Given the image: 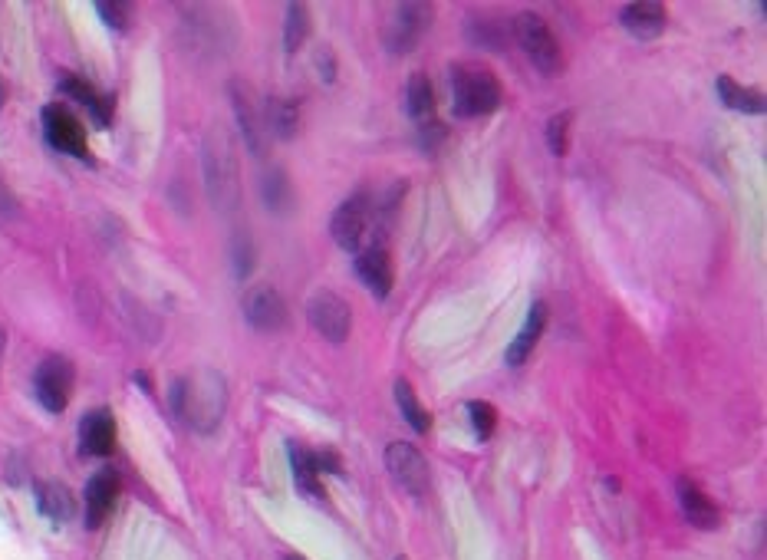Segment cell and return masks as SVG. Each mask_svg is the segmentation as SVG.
Segmentation results:
<instances>
[{"label":"cell","mask_w":767,"mask_h":560,"mask_svg":"<svg viewBox=\"0 0 767 560\" xmlns=\"http://www.w3.org/2000/svg\"><path fill=\"white\" fill-rule=\"evenodd\" d=\"M228 409V383L214 369L182 376L172 383V412L195 432H214Z\"/></svg>","instance_id":"1"},{"label":"cell","mask_w":767,"mask_h":560,"mask_svg":"<svg viewBox=\"0 0 767 560\" xmlns=\"http://www.w3.org/2000/svg\"><path fill=\"white\" fill-rule=\"evenodd\" d=\"M201 172H205V192L218 211H234L241 205V168L238 149L224 122H214L201 142Z\"/></svg>","instance_id":"2"},{"label":"cell","mask_w":767,"mask_h":560,"mask_svg":"<svg viewBox=\"0 0 767 560\" xmlns=\"http://www.w3.org/2000/svg\"><path fill=\"white\" fill-rule=\"evenodd\" d=\"M451 99H455V112L461 119L491 116L501 106L504 89L488 66L478 63H458L451 70Z\"/></svg>","instance_id":"3"},{"label":"cell","mask_w":767,"mask_h":560,"mask_svg":"<svg viewBox=\"0 0 767 560\" xmlns=\"http://www.w3.org/2000/svg\"><path fill=\"white\" fill-rule=\"evenodd\" d=\"M514 37L527 53V60L537 66L544 76H557L563 70V50L550 27L534 14H521L514 20Z\"/></svg>","instance_id":"4"},{"label":"cell","mask_w":767,"mask_h":560,"mask_svg":"<svg viewBox=\"0 0 767 560\" xmlns=\"http://www.w3.org/2000/svg\"><path fill=\"white\" fill-rule=\"evenodd\" d=\"M386 468L392 481H396L402 491H409L412 498H425L428 491H432V472H428L425 455L415 445L392 442L386 448Z\"/></svg>","instance_id":"5"},{"label":"cell","mask_w":767,"mask_h":560,"mask_svg":"<svg viewBox=\"0 0 767 560\" xmlns=\"http://www.w3.org/2000/svg\"><path fill=\"white\" fill-rule=\"evenodd\" d=\"M73 383H76V369L66 356H47V360L40 363L37 376H33V389H37L40 406L47 412H63L70 406Z\"/></svg>","instance_id":"6"},{"label":"cell","mask_w":767,"mask_h":560,"mask_svg":"<svg viewBox=\"0 0 767 560\" xmlns=\"http://www.w3.org/2000/svg\"><path fill=\"white\" fill-rule=\"evenodd\" d=\"M307 317L313 323V330L326 336L330 343H343L349 330H353V310H349L346 300L340 294H333V290H320V294L310 297Z\"/></svg>","instance_id":"7"},{"label":"cell","mask_w":767,"mask_h":560,"mask_svg":"<svg viewBox=\"0 0 767 560\" xmlns=\"http://www.w3.org/2000/svg\"><path fill=\"white\" fill-rule=\"evenodd\" d=\"M435 10L428 4H399L392 7V20L386 27V47L392 53H409L415 43L425 37L428 24H432Z\"/></svg>","instance_id":"8"},{"label":"cell","mask_w":767,"mask_h":560,"mask_svg":"<svg viewBox=\"0 0 767 560\" xmlns=\"http://www.w3.org/2000/svg\"><path fill=\"white\" fill-rule=\"evenodd\" d=\"M43 132H47V142L53 145V149H60L66 155H76V159H89L86 132L80 126V119H76L66 106L53 103V106L43 109Z\"/></svg>","instance_id":"9"},{"label":"cell","mask_w":767,"mask_h":560,"mask_svg":"<svg viewBox=\"0 0 767 560\" xmlns=\"http://www.w3.org/2000/svg\"><path fill=\"white\" fill-rule=\"evenodd\" d=\"M244 317L261 333L284 330L287 327V304H284V297H280V290H274L270 284L251 287L244 297Z\"/></svg>","instance_id":"10"},{"label":"cell","mask_w":767,"mask_h":560,"mask_svg":"<svg viewBox=\"0 0 767 560\" xmlns=\"http://www.w3.org/2000/svg\"><path fill=\"white\" fill-rule=\"evenodd\" d=\"M366 224H369V201L366 195L346 198L340 208L333 211L330 234L343 251H359V244L366 238Z\"/></svg>","instance_id":"11"},{"label":"cell","mask_w":767,"mask_h":560,"mask_svg":"<svg viewBox=\"0 0 767 560\" xmlns=\"http://www.w3.org/2000/svg\"><path fill=\"white\" fill-rule=\"evenodd\" d=\"M228 93H231L234 116H238V129H241V136H244V142H247V149H251L254 155H264V152H267L264 122H261V112H257L251 86H244L241 80H234V83L228 86Z\"/></svg>","instance_id":"12"},{"label":"cell","mask_w":767,"mask_h":560,"mask_svg":"<svg viewBox=\"0 0 767 560\" xmlns=\"http://www.w3.org/2000/svg\"><path fill=\"white\" fill-rule=\"evenodd\" d=\"M119 498V472L103 468L86 485V528H103Z\"/></svg>","instance_id":"13"},{"label":"cell","mask_w":767,"mask_h":560,"mask_svg":"<svg viewBox=\"0 0 767 560\" xmlns=\"http://www.w3.org/2000/svg\"><path fill=\"white\" fill-rule=\"evenodd\" d=\"M356 274L359 280L369 287L372 297L386 300L389 290H392V280H396V271H392V257L386 248H379V244H372V248L359 251L356 257Z\"/></svg>","instance_id":"14"},{"label":"cell","mask_w":767,"mask_h":560,"mask_svg":"<svg viewBox=\"0 0 767 560\" xmlns=\"http://www.w3.org/2000/svg\"><path fill=\"white\" fill-rule=\"evenodd\" d=\"M675 495H679L682 514H685L688 524H695V528H702V531H715L718 524H721L718 508H715L712 501H708V495L695 485L692 478L682 475L679 481H675Z\"/></svg>","instance_id":"15"},{"label":"cell","mask_w":767,"mask_h":560,"mask_svg":"<svg viewBox=\"0 0 767 560\" xmlns=\"http://www.w3.org/2000/svg\"><path fill=\"white\" fill-rule=\"evenodd\" d=\"M80 445L86 455H109L116 448V419L109 409H93L80 419Z\"/></svg>","instance_id":"16"},{"label":"cell","mask_w":767,"mask_h":560,"mask_svg":"<svg viewBox=\"0 0 767 560\" xmlns=\"http://www.w3.org/2000/svg\"><path fill=\"white\" fill-rule=\"evenodd\" d=\"M623 27L633 33L636 40H652L665 30V7L656 0H639L623 10Z\"/></svg>","instance_id":"17"},{"label":"cell","mask_w":767,"mask_h":560,"mask_svg":"<svg viewBox=\"0 0 767 560\" xmlns=\"http://www.w3.org/2000/svg\"><path fill=\"white\" fill-rule=\"evenodd\" d=\"M547 327V304H534L527 313V323L521 327V333L514 336L511 346H507V366H521L530 353H534L537 340L544 336Z\"/></svg>","instance_id":"18"},{"label":"cell","mask_w":767,"mask_h":560,"mask_svg":"<svg viewBox=\"0 0 767 560\" xmlns=\"http://www.w3.org/2000/svg\"><path fill=\"white\" fill-rule=\"evenodd\" d=\"M37 508H40L43 518L63 524L76 514V498H73L70 488L60 485V481H40L37 485Z\"/></svg>","instance_id":"19"},{"label":"cell","mask_w":767,"mask_h":560,"mask_svg":"<svg viewBox=\"0 0 767 560\" xmlns=\"http://www.w3.org/2000/svg\"><path fill=\"white\" fill-rule=\"evenodd\" d=\"M60 93L76 99V103H83L89 109V116H93L99 126H109V122H112V99L109 96H99L86 80H80V76H63V80H60Z\"/></svg>","instance_id":"20"},{"label":"cell","mask_w":767,"mask_h":560,"mask_svg":"<svg viewBox=\"0 0 767 560\" xmlns=\"http://www.w3.org/2000/svg\"><path fill=\"white\" fill-rule=\"evenodd\" d=\"M405 109L419 126H428L435 119V89L425 73H412L409 89H405Z\"/></svg>","instance_id":"21"},{"label":"cell","mask_w":767,"mask_h":560,"mask_svg":"<svg viewBox=\"0 0 767 560\" xmlns=\"http://www.w3.org/2000/svg\"><path fill=\"white\" fill-rule=\"evenodd\" d=\"M290 465H293V478H297V488L303 495H310L313 501H323L317 458H313L300 442H290Z\"/></svg>","instance_id":"22"},{"label":"cell","mask_w":767,"mask_h":560,"mask_svg":"<svg viewBox=\"0 0 767 560\" xmlns=\"http://www.w3.org/2000/svg\"><path fill=\"white\" fill-rule=\"evenodd\" d=\"M267 132L277 139H293L300 129V109L293 99H270L267 103Z\"/></svg>","instance_id":"23"},{"label":"cell","mask_w":767,"mask_h":560,"mask_svg":"<svg viewBox=\"0 0 767 560\" xmlns=\"http://www.w3.org/2000/svg\"><path fill=\"white\" fill-rule=\"evenodd\" d=\"M261 195H264V205L270 211H277V215H284V211L293 205V185H290L284 168H270V172L264 175Z\"/></svg>","instance_id":"24"},{"label":"cell","mask_w":767,"mask_h":560,"mask_svg":"<svg viewBox=\"0 0 767 560\" xmlns=\"http://www.w3.org/2000/svg\"><path fill=\"white\" fill-rule=\"evenodd\" d=\"M718 96H721V103L738 109V112H764V96L754 93V89L738 86L731 76H721L718 80Z\"/></svg>","instance_id":"25"},{"label":"cell","mask_w":767,"mask_h":560,"mask_svg":"<svg viewBox=\"0 0 767 560\" xmlns=\"http://www.w3.org/2000/svg\"><path fill=\"white\" fill-rule=\"evenodd\" d=\"M396 402H399L402 416L409 419V425H412L415 432L425 435L428 429H432V416H428L425 406L419 402V396H415L412 383H405V379H399V383H396Z\"/></svg>","instance_id":"26"},{"label":"cell","mask_w":767,"mask_h":560,"mask_svg":"<svg viewBox=\"0 0 767 560\" xmlns=\"http://www.w3.org/2000/svg\"><path fill=\"white\" fill-rule=\"evenodd\" d=\"M310 37V10L307 4H290L287 7V27H284V43L287 53H297Z\"/></svg>","instance_id":"27"},{"label":"cell","mask_w":767,"mask_h":560,"mask_svg":"<svg viewBox=\"0 0 767 560\" xmlns=\"http://www.w3.org/2000/svg\"><path fill=\"white\" fill-rule=\"evenodd\" d=\"M468 416H471V425H475L478 439H491L494 429H498V409H494L491 402H468Z\"/></svg>","instance_id":"28"},{"label":"cell","mask_w":767,"mask_h":560,"mask_svg":"<svg viewBox=\"0 0 767 560\" xmlns=\"http://www.w3.org/2000/svg\"><path fill=\"white\" fill-rule=\"evenodd\" d=\"M231 257H234V274L247 277L254 271V244L247 238V231H238L231 241Z\"/></svg>","instance_id":"29"},{"label":"cell","mask_w":767,"mask_h":560,"mask_svg":"<svg viewBox=\"0 0 767 560\" xmlns=\"http://www.w3.org/2000/svg\"><path fill=\"white\" fill-rule=\"evenodd\" d=\"M547 145L554 155H567L570 149V112H563V116H554L547 122Z\"/></svg>","instance_id":"30"},{"label":"cell","mask_w":767,"mask_h":560,"mask_svg":"<svg viewBox=\"0 0 767 560\" xmlns=\"http://www.w3.org/2000/svg\"><path fill=\"white\" fill-rule=\"evenodd\" d=\"M96 10L112 30H126L132 24V7L129 4H99Z\"/></svg>","instance_id":"31"},{"label":"cell","mask_w":767,"mask_h":560,"mask_svg":"<svg viewBox=\"0 0 767 560\" xmlns=\"http://www.w3.org/2000/svg\"><path fill=\"white\" fill-rule=\"evenodd\" d=\"M0 218H17V198L4 182H0Z\"/></svg>","instance_id":"32"},{"label":"cell","mask_w":767,"mask_h":560,"mask_svg":"<svg viewBox=\"0 0 767 560\" xmlns=\"http://www.w3.org/2000/svg\"><path fill=\"white\" fill-rule=\"evenodd\" d=\"M4 346H7V330L0 327V360H4Z\"/></svg>","instance_id":"33"},{"label":"cell","mask_w":767,"mask_h":560,"mask_svg":"<svg viewBox=\"0 0 767 560\" xmlns=\"http://www.w3.org/2000/svg\"><path fill=\"white\" fill-rule=\"evenodd\" d=\"M287 560H307V557H300V554H290Z\"/></svg>","instance_id":"34"},{"label":"cell","mask_w":767,"mask_h":560,"mask_svg":"<svg viewBox=\"0 0 767 560\" xmlns=\"http://www.w3.org/2000/svg\"><path fill=\"white\" fill-rule=\"evenodd\" d=\"M0 103H4V86H0Z\"/></svg>","instance_id":"35"},{"label":"cell","mask_w":767,"mask_h":560,"mask_svg":"<svg viewBox=\"0 0 767 560\" xmlns=\"http://www.w3.org/2000/svg\"><path fill=\"white\" fill-rule=\"evenodd\" d=\"M396 560H405V557H396Z\"/></svg>","instance_id":"36"}]
</instances>
